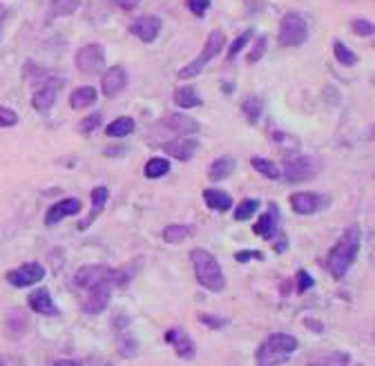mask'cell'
Segmentation results:
<instances>
[{"instance_id":"obj_1","label":"cell","mask_w":375,"mask_h":366,"mask_svg":"<svg viewBox=\"0 0 375 366\" xmlns=\"http://www.w3.org/2000/svg\"><path fill=\"white\" fill-rule=\"evenodd\" d=\"M362 246V232L357 226H351L342 237L337 239V244L331 248L329 253V271L335 279H344L353 261L357 259Z\"/></svg>"},{"instance_id":"obj_2","label":"cell","mask_w":375,"mask_h":366,"mask_svg":"<svg viewBox=\"0 0 375 366\" xmlns=\"http://www.w3.org/2000/svg\"><path fill=\"white\" fill-rule=\"evenodd\" d=\"M190 259L195 266V277L203 288L212 291V293L224 291V286H226L224 271H221V266L212 253L203 251V248H195V251L190 253Z\"/></svg>"},{"instance_id":"obj_3","label":"cell","mask_w":375,"mask_h":366,"mask_svg":"<svg viewBox=\"0 0 375 366\" xmlns=\"http://www.w3.org/2000/svg\"><path fill=\"white\" fill-rule=\"evenodd\" d=\"M297 338L288 335V333H275V335H270L260 348L257 353H255V362L257 364H284L288 357H291L297 351Z\"/></svg>"},{"instance_id":"obj_4","label":"cell","mask_w":375,"mask_h":366,"mask_svg":"<svg viewBox=\"0 0 375 366\" xmlns=\"http://www.w3.org/2000/svg\"><path fill=\"white\" fill-rule=\"evenodd\" d=\"M224 45H226V34H224L221 29H212L210 36H208V41H206V45H203V49H201V54H199L192 63H188L185 68L179 70V78L185 80V78L199 76V74L203 72V68H206V65H208L215 56H219V52L224 49Z\"/></svg>"},{"instance_id":"obj_5","label":"cell","mask_w":375,"mask_h":366,"mask_svg":"<svg viewBox=\"0 0 375 366\" xmlns=\"http://www.w3.org/2000/svg\"><path fill=\"white\" fill-rule=\"evenodd\" d=\"M309 38V25L304 16L297 11H288L279 23V45L282 47H299Z\"/></svg>"},{"instance_id":"obj_6","label":"cell","mask_w":375,"mask_h":366,"mask_svg":"<svg viewBox=\"0 0 375 366\" xmlns=\"http://www.w3.org/2000/svg\"><path fill=\"white\" fill-rule=\"evenodd\" d=\"M101 279H112L116 286L128 284V275L121 271H112V268H106V266H83V268L76 271V275H74V286L90 288V286L98 284Z\"/></svg>"},{"instance_id":"obj_7","label":"cell","mask_w":375,"mask_h":366,"mask_svg":"<svg viewBox=\"0 0 375 366\" xmlns=\"http://www.w3.org/2000/svg\"><path fill=\"white\" fill-rule=\"evenodd\" d=\"M112 286H114L112 279H101L98 284L90 286V288H85V291H88V295L83 297L81 310H83L85 315H98V313H103V310L108 308V304H110Z\"/></svg>"},{"instance_id":"obj_8","label":"cell","mask_w":375,"mask_h":366,"mask_svg":"<svg viewBox=\"0 0 375 366\" xmlns=\"http://www.w3.org/2000/svg\"><path fill=\"white\" fill-rule=\"evenodd\" d=\"M76 70L88 76L103 72L106 70V49L98 43L83 45L76 52Z\"/></svg>"},{"instance_id":"obj_9","label":"cell","mask_w":375,"mask_h":366,"mask_svg":"<svg viewBox=\"0 0 375 366\" xmlns=\"http://www.w3.org/2000/svg\"><path fill=\"white\" fill-rule=\"evenodd\" d=\"M43 277H45V266L38 263V261L23 263L21 268L7 273V281L16 288H27L31 284H36V281H41Z\"/></svg>"},{"instance_id":"obj_10","label":"cell","mask_w":375,"mask_h":366,"mask_svg":"<svg viewBox=\"0 0 375 366\" xmlns=\"http://www.w3.org/2000/svg\"><path fill=\"white\" fill-rule=\"evenodd\" d=\"M282 177L291 183H302L309 181L315 174V165L309 157H295V159H286L282 165Z\"/></svg>"},{"instance_id":"obj_11","label":"cell","mask_w":375,"mask_h":366,"mask_svg":"<svg viewBox=\"0 0 375 366\" xmlns=\"http://www.w3.org/2000/svg\"><path fill=\"white\" fill-rule=\"evenodd\" d=\"M61 88H63V80H61L58 76H52L49 80H45L43 88L36 90V92H34V96H31L34 110L43 112V114L52 110L54 103H56V96H58V90H61Z\"/></svg>"},{"instance_id":"obj_12","label":"cell","mask_w":375,"mask_h":366,"mask_svg":"<svg viewBox=\"0 0 375 366\" xmlns=\"http://www.w3.org/2000/svg\"><path fill=\"white\" fill-rule=\"evenodd\" d=\"M165 342L173 344L175 353L181 357V360H195L197 355V344L195 340L188 335L183 328H168L165 330Z\"/></svg>"},{"instance_id":"obj_13","label":"cell","mask_w":375,"mask_h":366,"mask_svg":"<svg viewBox=\"0 0 375 366\" xmlns=\"http://www.w3.org/2000/svg\"><path fill=\"white\" fill-rule=\"evenodd\" d=\"M130 34L143 43H155L161 34V19L159 16H141L130 25Z\"/></svg>"},{"instance_id":"obj_14","label":"cell","mask_w":375,"mask_h":366,"mask_svg":"<svg viewBox=\"0 0 375 366\" xmlns=\"http://www.w3.org/2000/svg\"><path fill=\"white\" fill-rule=\"evenodd\" d=\"M83 208V204L78 202V199H63V202L54 204L52 208L47 210L45 214V226H56L58 221L67 219V217H74V214H78Z\"/></svg>"},{"instance_id":"obj_15","label":"cell","mask_w":375,"mask_h":366,"mask_svg":"<svg viewBox=\"0 0 375 366\" xmlns=\"http://www.w3.org/2000/svg\"><path fill=\"white\" fill-rule=\"evenodd\" d=\"M161 123H163V127H168L170 132H175V135H179V137H192L201 130L199 121L190 119V116H185V114H177V112L168 114Z\"/></svg>"},{"instance_id":"obj_16","label":"cell","mask_w":375,"mask_h":366,"mask_svg":"<svg viewBox=\"0 0 375 366\" xmlns=\"http://www.w3.org/2000/svg\"><path fill=\"white\" fill-rule=\"evenodd\" d=\"M128 85V72L121 68V65H114L103 74V80H101V90H103L106 96H116L121 94Z\"/></svg>"},{"instance_id":"obj_17","label":"cell","mask_w":375,"mask_h":366,"mask_svg":"<svg viewBox=\"0 0 375 366\" xmlns=\"http://www.w3.org/2000/svg\"><path fill=\"white\" fill-rule=\"evenodd\" d=\"M163 150L170 155V157H175L177 161H190L195 155H197V150H199V141L195 137H179L175 141H170L163 145Z\"/></svg>"},{"instance_id":"obj_18","label":"cell","mask_w":375,"mask_h":366,"mask_svg":"<svg viewBox=\"0 0 375 366\" xmlns=\"http://www.w3.org/2000/svg\"><path fill=\"white\" fill-rule=\"evenodd\" d=\"M27 304L34 313H38V315H47V318H56L58 315V308H56L54 299H52V295H49L47 288H38V291L29 293Z\"/></svg>"},{"instance_id":"obj_19","label":"cell","mask_w":375,"mask_h":366,"mask_svg":"<svg viewBox=\"0 0 375 366\" xmlns=\"http://www.w3.org/2000/svg\"><path fill=\"white\" fill-rule=\"evenodd\" d=\"M108 197H110V192H108L106 186H96V188L92 190V212L88 214V219L78 224V230H88V228L92 226V221L98 217L101 212H103V208H106V204H108Z\"/></svg>"},{"instance_id":"obj_20","label":"cell","mask_w":375,"mask_h":366,"mask_svg":"<svg viewBox=\"0 0 375 366\" xmlns=\"http://www.w3.org/2000/svg\"><path fill=\"white\" fill-rule=\"evenodd\" d=\"M277 221H279V212H277V206H270V210L266 214H262L260 221L255 224V235H260L262 239H272L277 230Z\"/></svg>"},{"instance_id":"obj_21","label":"cell","mask_w":375,"mask_h":366,"mask_svg":"<svg viewBox=\"0 0 375 366\" xmlns=\"http://www.w3.org/2000/svg\"><path fill=\"white\" fill-rule=\"evenodd\" d=\"M203 202H206V206L215 212H228L232 208V197L224 190H217V188L203 190Z\"/></svg>"},{"instance_id":"obj_22","label":"cell","mask_w":375,"mask_h":366,"mask_svg":"<svg viewBox=\"0 0 375 366\" xmlns=\"http://www.w3.org/2000/svg\"><path fill=\"white\" fill-rule=\"evenodd\" d=\"M291 206L297 214H313L319 208V197L311 192H295L291 194Z\"/></svg>"},{"instance_id":"obj_23","label":"cell","mask_w":375,"mask_h":366,"mask_svg":"<svg viewBox=\"0 0 375 366\" xmlns=\"http://www.w3.org/2000/svg\"><path fill=\"white\" fill-rule=\"evenodd\" d=\"M96 103V90L85 85V88H78L70 94V108L72 110H85Z\"/></svg>"},{"instance_id":"obj_24","label":"cell","mask_w":375,"mask_h":366,"mask_svg":"<svg viewBox=\"0 0 375 366\" xmlns=\"http://www.w3.org/2000/svg\"><path fill=\"white\" fill-rule=\"evenodd\" d=\"M235 159L232 157H219L212 165H210V170H208V177L210 181H224L228 179L232 172H235Z\"/></svg>"},{"instance_id":"obj_25","label":"cell","mask_w":375,"mask_h":366,"mask_svg":"<svg viewBox=\"0 0 375 366\" xmlns=\"http://www.w3.org/2000/svg\"><path fill=\"white\" fill-rule=\"evenodd\" d=\"M134 132V119L132 116H118L116 121H112L108 127H106V135L112 137V139H123L128 135Z\"/></svg>"},{"instance_id":"obj_26","label":"cell","mask_w":375,"mask_h":366,"mask_svg":"<svg viewBox=\"0 0 375 366\" xmlns=\"http://www.w3.org/2000/svg\"><path fill=\"white\" fill-rule=\"evenodd\" d=\"M23 76H25V80L29 83V85H36V83H45V80H49L54 74H52V72H47L45 68H41V65H36L34 61H27V63H25V68H23Z\"/></svg>"},{"instance_id":"obj_27","label":"cell","mask_w":375,"mask_h":366,"mask_svg":"<svg viewBox=\"0 0 375 366\" xmlns=\"http://www.w3.org/2000/svg\"><path fill=\"white\" fill-rule=\"evenodd\" d=\"M175 103L183 110H192V108L201 105V98H199V94L195 92L192 85H188V88H179L175 92Z\"/></svg>"},{"instance_id":"obj_28","label":"cell","mask_w":375,"mask_h":366,"mask_svg":"<svg viewBox=\"0 0 375 366\" xmlns=\"http://www.w3.org/2000/svg\"><path fill=\"white\" fill-rule=\"evenodd\" d=\"M116 344H118V353H121L123 357H134L136 353H139V342H136V338L128 330L118 333Z\"/></svg>"},{"instance_id":"obj_29","label":"cell","mask_w":375,"mask_h":366,"mask_svg":"<svg viewBox=\"0 0 375 366\" xmlns=\"http://www.w3.org/2000/svg\"><path fill=\"white\" fill-rule=\"evenodd\" d=\"M250 165H252V168L257 170L260 174H264L266 179H272V181L282 179V170H279V165H277V163H272V161H268V159H260V157H255V159L250 161Z\"/></svg>"},{"instance_id":"obj_30","label":"cell","mask_w":375,"mask_h":366,"mask_svg":"<svg viewBox=\"0 0 375 366\" xmlns=\"http://www.w3.org/2000/svg\"><path fill=\"white\" fill-rule=\"evenodd\" d=\"M78 0H52L49 3V19H61V16H72L78 9Z\"/></svg>"},{"instance_id":"obj_31","label":"cell","mask_w":375,"mask_h":366,"mask_svg":"<svg viewBox=\"0 0 375 366\" xmlns=\"http://www.w3.org/2000/svg\"><path fill=\"white\" fill-rule=\"evenodd\" d=\"M145 177L148 179H161L170 172V161L168 159H161V157H155V159H150L145 163Z\"/></svg>"},{"instance_id":"obj_32","label":"cell","mask_w":375,"mask_h":366,"mask_svg":"<svg viewBox=\"0 0 375 366\" xmlns=\"http://www.w3.org/2000/svg\"><path fill=\"white\" fill-rule=\"evenodd\" d=\"M190 226H183V224H170L165 230H163V239L168 244H181L188 235H190Z\"/></svg>"},{"instance_id":"obj_33","label":"cell","mask_w":375,"mask_h":366,"mask_svg":"<svg viewBox=\"0 0 375 366\" xmlns=\"http://www.w3.org/2000/svg\"><path fill=\"white\" fill-rule=\"evenodd\" d=\"M260 210V202L257 199H244V202H240V206L235 208V221H246L250 219L255 212Z\"/></svg>"},{"instance_id":"obj_34","label":"cell","mask_w":375,"mask_h":366,"mask_svg":"<svg viewBox=\"0 0 375 366\" xmlns=\"http://www.w3.org/2000/svg\"><path fill=\"white\" fill-rule=\"evenodd\" d=\"M242 110H244V114H246V119H248V123H257L260 121V116H262V101L257 96H248L246 101L242 103Z\"/></svg>"},{"instance_id":"obj_35","label":"cell","mask_w":375,"mask_h":366,"mask_svg":"<svg viewBox=\"0 0 375 366\" xmlns=\"http://www.w3.org/2000/svg\"><path fill=\"white\" fill-rule=\"evenodd\" d=\"M333 54H335L337 63H342V65H355L357 63V54L351 52V49L342 41H335L333 43Z\"/></svg>"},{"instance_id":"obj_36","label":"cell","mask_w":375,"mask_h":366,"mask_svg":"<svg viewBox=\"0 0 375 366\" xmlns=\"http://www.w3.org/2000/svg\"><path fill=\"white\" fill-rule=\"evenodd\" d=\"M250 38H252V29H246L242 36H237V38H235V43H232V45H230V49H228V61H232L237 54H240L242 49L248 45V41H250Z\"/></svg>"},{"instance_id":"obj_37","label":"cell","mask_w":375,"mask_h":366,"mask_svg":"<svg viewBox=\"0 0 375 366\" xmlns=\"http://www.w3.org/2000/svg\"><path fill=\"white\" fill-rule=\"evenodd\" d=\"M266 47H268V38H266V36H260L257 43H255V47L250 49V54L246 56V61H248L250 65H255L257 61H262V56L266 54Z\"/></svg>"},{"instance_id":"obj_38","label":"cell","mask_w":375,"mask_h":366,"mask_svg":"<svg viewBox=\"0 0 375 366\" xmlns=\"http://www.w3.org/2000/svg\"><path fill=\"white\" fill-rule=\"evenodd\" d=\"M351 29H353L355 36H362V38L373 36V23H371V21H364V19L353 21V23H351Z\"/></svg>"},{"instance_id":"obj_39","label":"cell","mask_w":375,"mask_h":366,"mask_svg":"<svg viewBox=\"0 0 375 366\" xmlns=\"http://www.w3.org/2000/svg\"><path fill=\"white\" fill-rule=\"evenodd\" d=\"M19 123V114L9 108H3L0 105V127H11Z\"/></svg>"},{"instance_id":"obj_40","label":"cell","mask_w":375,"mask_h":366,"mask_svg":"<svg viewBox=\"0 0 375 366\" xmlns=\"http://www.w3.org/2000/svg\"><path fill=\"white\" fill-rule=\"evenodd\" d=\"M101 119H103V116H101L98 112L90 114L88 119H83V121H81V132H85V135H90V132H94V130L101 125Z\"/></svg>"},{"instance_id":"obj_41","label":"cell","mask_w":375,"mask_h":366,"mask_svg":"<svg viewBox=\"0 0 375 366\" xmlns=\"http://www.w3.org/2000/svg\"><path fill=\"white\" fill-rule=\"evenodd\" d=\"M185 5L195 16H199V19H201V16H206V11L210 7V0H185Z\"/></svg>"},{"instance_id":"obj_42","label":"cell","mask_w":375,"mask_h":366,"mask_svg":"<svg viewBox=\"0 0 375 366\" xmlns=\"http://www.w3.org/2000/svg\"><path fill=\"white\" fill-rule=\"evenodd\" d=\"M272 143L279 145L282 150H286V143H288V147H291V150L299 147V141L295 137H291V135H272Z\"/></svg>"},{"instance_id":"obj_43","label":"cell","mask_w":375,"mask_h":366,"mask_svg":"<svg viewBox=\"0 0 375 366\" xmlns=\"http://www.w3.org/2000/svg\"><path fill=\"white\" fill-rule=\"evenodd\" d=\"M295 281H297V293H306L309 288H313V284H315L313 277H311L309 273H306V271H299Z\"/></svg>"},{"instance_id":"obj_44","label":"cell","mask_w":375,"mask_h":366,"mask_svg":"<svg viewBox=\"0 0 375 366\" xmlns=\"http://www.w3.org/2000/svg\"><path fill=\"white\" fill-rule=\"evenodd\" d=\"M235 259L240 261V263H246L248 259H260V261H264V253H262V251H240V253H235Z\"/></svg>"},{"instance_id":"obj_45","label":"cell","mask_w":375,"mask_h":366,"mask_svg":"<svg viewBox=\"0 0 375 366\" xmlns=\"http://www.w3.org/2000/svg\"><path fill=\"white\" fill-rule=\"evenodd\" d=\"M199 322L206 324V326H210V328H221V326L226 324L221 318H215V315H208V313H201V315H199Z\"/></svg>"},{"instance_id":"obj_46","label":"cell","mask_w":375,"mask_h":366,"mask_svg":"<svg viewBox=\"0 0 375 366\" xmlns=\"http://www.w3.org/2000/svg\"><path fill=\"white\" fill-rule=\"evenodd\" d=\"M114 3L121 7V9H125V11H130V9H134V7H139V0H114Z\"/></svg>"},{"instance_id":"obj_47","label":"cell","mask_w":375,"mask_h":366,"mask_svg":"<svg viewBox=\"0 0 375 366\" xmlns=\"http://www.w3.org/2000/svg\"><path fill=\"white\" fill-rule=\"evenodd\" d=\"M9 19V9L0 5V38H3V31H5V23Z\"/></svg>"}]
</instances>
